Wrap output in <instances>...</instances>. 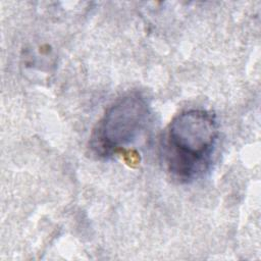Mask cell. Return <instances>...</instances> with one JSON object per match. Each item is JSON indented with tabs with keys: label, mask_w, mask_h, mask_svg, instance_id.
Here are the masks:
<instances>
[{
	"label": "cell",
	"mask_w": 261,
	"mask_h": 261,
	"mask_svg": "<svg viewBox=\"0 0 261 261\" xmlns=\"http://www.w3.org/2000/svg\"><path fill=\"white\" fill-rule=\"evenodd\" d=\"M219 137L216 116L199 108L184 110L167 125L160 142V157L170 177L190 184L210 169Z\"/></svg>",
	"instance_id": "cell-1"
},
{
	"label": "cell",
	"mask_w": 261,
	"mask_h": 261,
	"mask_svg": "<svg viewBox=\"0 0 261 261\" xmlns=\"http://www.w3.org/2000/svg\"><path fill=\"white\" fill-rule=\"evenodd\" d=\"M147 99L134 92L117 99L97 122L90 138L91 150L99 157H110L135 143L150 120Z\"/></svg>",
	"instance_id": "cell-2"
}]
</instances>
